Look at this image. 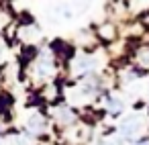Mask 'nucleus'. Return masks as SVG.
Here are the masks:
<instances>
[{
	"label": "nucleus",
	"instance_id": "obj_1",
	"mask_svg": "<svg viewBox=\"0 0 149 145\" xmlns=\"http://www.w3.org/2000/svg\"><path fill=\"white\" fill-rule=\"evenodd\" d=\"M143 125H145V121H143V116L141 114H129V116H125L123 121H120V125H118V131H120V135L123 137H137L141 131H143Z\"/></svg>",
	"mask_w": 149,
	"mask_h": 145
},
{
	"label": "nucleus",
	"instance_id": "obj_2",
	"mask_svg": "<svg viewBox=\"0 0 149 145\" xmlns=\"http://www.w3.org/2000/svg\"><path fill=\"white\" fill-rule=\"evenodd\" d=\"M53 57L49 53H41L39 59L35 61V78L39 80H47L51 74H53Z\"/></svg>",
	"mask_w": 149,
	"mask_h": 145
},
{
	"label": "nucleus",
	"instance_id": "obj_3",
	"mask_svg": "<svg viewBox=\"0 0 149 145\" xmlns=\"http://www.w3.org/2000/svg\"><path fill=\"white\" fill-rule=\"evenodd\" d=\"M45 127H47V123H45V119H43L41 114H31V116L27 119V133H31V135L43 133Z\"/></svg>",
	"mask_w": 149,
	"mask_h": 145
},
{
	"label": "nucleus",
	"instance_id": "obj_4",
	"mask_svg": "<svg viewBox=\"0 0 149 145\" xmlns=\"http://www.w3.org/2000/svg\"><path fill=\"white\" fill-rule=\"evenodd\" d=\"M94 66H96V61H94V57H90V55H80V57L74 61V70H76L78 74L90 72Z\"/></svg>",
	"mask_w": 149,
	"mask_h": 145
},
{
	"label": "nucleus",
	"instance_id": "obj_5",
	"mask_svg": "<svg viewBox=\"0 0 149 145\" xmlns=\"http://www.w3.org/2000/svg\"><path fill=\"white\" fill-rule=\"evenodd\" d=\"M19 35H21V39H23L25 43H33V41L39 39V29H37L35 25H27V27H23V29L19 31Z\"/></svg>",
	"mask_w": 149,
	"mask_h": 145
},
{
	"label": "nucleus",
	"instance_id": "obj_6",
	"mask_svg": "<svg viewBox=\"0 0 149 145\" xmlns=\"http://www.w3.org/2000/svg\"><path fill=\"white\" fill-rule=\"evenodd\" d=\"M55 116H57L59 123H72L74 121V112L70 108H57L55 110Z\"/></svg>",
	"mask_w": 149,
	"mask_h": 145
},
{
	"label": "nucleus",
	"instance_id": "obj_7",
	"mask_svg": "<svg viewBox=\"0 0 149 145\" xmlns=\"http://www.w3.org/2000/svg\"><path fill=\"white\" fill-rule=\"evenodd\" d=\"M108 108H110L112 112H120V108H123V102H120L118 98H108Z\"/></svg>",
	"mask_w": 149,
	"mask_h": 145
},
{
	"label": "nucleus",
	"instance_id": "obj_8",
	"mask_svg": "<svg viewBox=\"0 0 149 145\" xmlns=\"http://www.w3.org/2000/svg\"><path fill=\"white\" fill-rule=\"evenodd\" d=\"M137 59H139V63H141V66H145V68H147V66H149V49H141Z\"/></svg>",
	"mask_w": 149,
	"mask_h": 145
},
{
	"label": "nucleus",
	"instance_id": "obj_9",
	"mask_svg": "<svg viewBox=\"0 0 149 145\" xmlns=\"http://www.w3.org/2000/svg\"><path fill=\"white\" fill-rule=\"evenodd\" d=\"M100 35H102L104 39H112V37H114V29L108 27V25H104V27L100 29Z\"/></svg>",
	"mask_w": 149,
	"mask_h": 145
},
{
	"label": "nucleus",
	"instance_id": "obj_10",
	"mask_svg": "<svg viewBox=\"0 0 149 145\" xmlns=\"http://www.w3.org/2000/svg\"><path fill=\"white\" fill-rule=\"evenodd\" d=\"M8 23H10V17H8L6 13H0V31H2Z\"/></svg>",
	"mask_w": 149,
	"mask_h": 145
},
{
	"label": "nucleus",
	"instance_id": "obj_11",
	"mask_svg": "<svg viewBox=\"0 0 149 145\" xmlns=\"http://www.w3.org/2000/svg\"><path fill=\"white\" fill-rule=\"evenodd\" d=\"M2 55H4V45L0 43V59H2Z\"/></svg>",
	"mask_w": 149,
	"mask_h": 145
},
{
	"label": "nucleus",
	"instance_id": "obj_12",
	"mask_svg": "<svg viewBox=\"0 0 149 145\" xmlns=\"http://www.w3.org/2000/svg\"><path fill=\"white\" fill-rule=\"evenodd\" d=\"M135 145H149V141H139V143H135Z\"/></svg>",
	"mask_w": 149,
	"mask_h": 145
},
{
	"label": "nucleus",
	"instance_id": "obj_13",
	"mask_svg": "<svg viewBox=\"0 0 149 145\" xmlns=\"http://www.w3.org/2000/svg\"><path fill=\"white\" fill-rule=\"evenodd\" d=\"M100 145H112V143H100Z\"/></svg>",
	"mask_w": 149,
	"mask_h": 145
}]
</instances>
